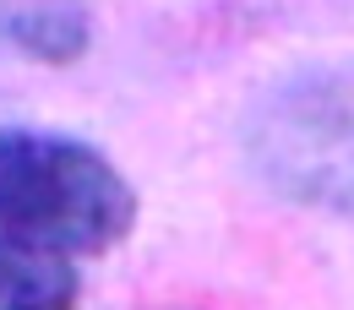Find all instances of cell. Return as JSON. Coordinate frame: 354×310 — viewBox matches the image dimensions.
<instances>
[{
  "mask_svg": "<svg viewBox=\"0 0 354 310\" xmlns=\"http://www.w3.org/2000/svg\"><path fill=\"white\" fill-rule=\"evenodd\" d=\"M131 229L136 185L93 142L55 131H0V240L88 262L126 245Z\"/></svg>",
  "mask_w": 354,
  "mask_h": 310,
  "instance_id": "cell-1",
  "label": "cell"
},
{
  "mask_svg": "<svg viewBox=\"0 0 354 310\" xmlns=\"http://www.w3.org/2000/svg\"><path fill=\"white\" fill-rule=\"evenodd\" d=\"M257 175L300 207H349V82L306 71L251 115Z\"/></svg>",
  "mask_w": 354,
  "mask_h": 310,
  "instance_id": "cell-2",
  "label": "cell"
},
{
  "mask_svg": "<svg viewBox=\"0 0 354 310\" xmlns=\"http://www.w3.org/2000/svg\"><path fill=\"white\" fill-rule=\"evenodd\" d=\"M0 310H82V262L0 240Z\"/></svg>",
  "mask_w": 354,
  "mask_h": 310,
  "instance_id": "cell-3",
  "label": "cell"
},
{
  "mask_svg": "<svg viewBox=\"0 0 354 310\" xmlns=\"http://www.w3.org/2000/svg\"><path fill=\"white\" fill-rule=\"evenodd\" d=\"M6 39L39 66H77L93 44V17L77 0H33L6 17Z\"/></svg>",
  "mask_w": 354,
  "mask_h": 310,
  "instance_id": "cell-4",
  "label": "cell"
}]
</instances>
